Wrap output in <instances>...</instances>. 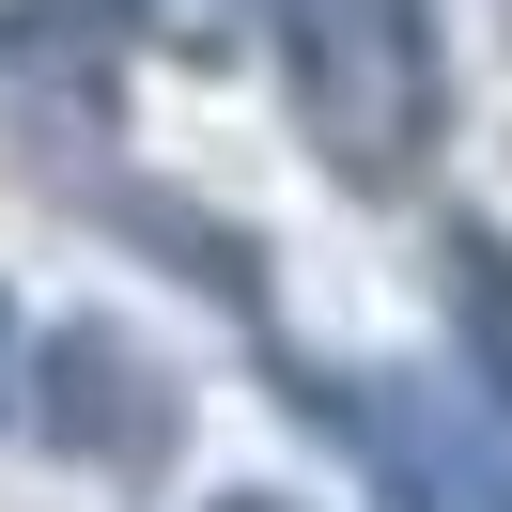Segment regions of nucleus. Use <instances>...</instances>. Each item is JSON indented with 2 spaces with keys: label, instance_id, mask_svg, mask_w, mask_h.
Instances as JSON below:
<instances>
[{
  "label": "nucleus",
  "instance_id": "f257e3e1",
  "mask_svg": "<svg viewBox=\"0 0 512 512\" xmlns=\"http://www.w3.org/2000/svg\"><path fill=\"white\" fill-rule=\"evenodd\" d=\"M264 63L342 187H419V156L450 125L435 0H264Z\"/></svg>",
  "mask_w": 512,
  "mask_h": 512
},
{
  "label": "nucleus",
  "instance_id": "f03ea898",
  "mask_svg": "<svg viewBox=\"0 0 512 512\" xmlns=\"http://www.w3.org/2000/svg\"><path fill=\"white\" fill-rule=\"evenodd\" d=\"M357 450H373L388 512H512V466L466 435V419L435 404V388H388L373 419H357Z\"/></svg>",
  "mask_w": 512,
  "mask_h": 512
},
{
  "label": "nucleus",
  "instance_id": "7ed1b4c3",
  "mask_svg": "<svg viewBox=\"0 0 512 512\" xmlns=\"http://www.w3.org/2000/svg\"><path fill=\"white\" fill-rule=\"evenodd\" d=\"M450 295H466V326H481V357H497V373H512V249H481V233H466V249H450Z\"/></svg>",
  "mask_w": 512,
  "mask_h": 512
},
{
  "label": "nucleus",
  "instance_id": "20e7f679",
  "mask_svg": "<svg viewBox=\"0 0 512 512\" xmlns=\"http://www.w3.org/2000/svg\"><path fill=\"white\" fill-rule=\"evenodd\" d=\"M0 419H16V295H0Z\"/></svg>",
  "mask_w": 512,
  "mask_h": 512
},
{
  "label": "nucleus",
  "instance_id": "39448f33",
  "mask_svg": "<svg viewBox=\"0 0 512 512\" xmlns=\"http://www.w3.org/2000/svg\"><path fill=\"white\" fill-rule=\"evenodd\" d=\"M218 512H280V497H218Z\"/></svg>",
  "mask_w": 512,
  "mask_h": 512
}]
</instances>
